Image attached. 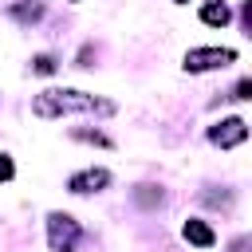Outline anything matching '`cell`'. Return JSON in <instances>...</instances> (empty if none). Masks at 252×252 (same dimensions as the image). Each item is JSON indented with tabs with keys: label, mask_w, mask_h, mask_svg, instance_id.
<instances>
[{
	"label": "cell",
	"mask_w": 252,
	"mask_h": 252,
	"mask_svg": "<svg viewBox=\"0 0 252 252\" xmlns=\"http://www.w3.org/2000/svg\"><path fill=\"white\" fill-rule=\"evenodd\" d=\"M32 110L39 118H59L67 110H102V114H110L114 106L102 102V98H94V94H83V91H43V94H35Z\"/></svg>",
	"instance_id": "1"
},
{
	"label": "cell",
	"mask_w": 252,
	"mask_h": 252,
	"mask_svg": "<svg viewBox=\"0 0 252 252\" xmlns=\"http://www.w3.org/2000/svg\"><path fill=\"white\" fill-rule=\"evenodd\" d=\"M232 59H236L232 47H197V51L185 55V67H189V71H209V67H224V63H232Z\"/></svg>",
	"instance_id": "2"
},
{
	"label": "cell",
	"mask_w": 252,
	"mask_h": 252,
	"mask_svg": "<svg viewBox=\"0 0 252 252\" xmlns=\"http://www.w3.org/2000/svg\"><path fill=\"white\" fill-rule=\"evenodd\" d=\"M75 240H79V224L71 220V217H51V248L55 252H71L75 248Z\"/></svg>",
	"instance_id": "3"
},
{
	"label": "cell",
	"mask_w": 252,
	"mask_h": 252,
	"mask_svg": "<svg viewBox=\"0 0 252 252\" xmlns=\"http://www.w3.org/2000/svg\"><path fill=\"white\" fill-rule=\"evenodd\" d=\"M244 138H248L244 118H224V122L213 130V142H217V146H236V142H244Z\"/></svg>",
	"instance_id": "4"
},
{
	"label": "cell",
	"mask_w": 252,
	"mask_h": 252,
	"mask_svg": "<svg viewBox=\"0 0 252 252\" xmlns=\"http://www.w3.org/2000/svg\"><path fill=\"white\" fill-rule=\"evenodd\" d=\"M110 181L106 169H87V173H75L71 177V193H91V189H102Z\"/></svg>",
	"instance_id": "5"
},
{
	"label": "cell",
	"mask_w": 252,
	"mask_h": 252,
	"mask_svg": "<svg viewBox=\"0 0 252 252\" xmlns=\"http://www.w3.org/2000/svg\"><path fill=\"white\" fill-rule=\"evenodd\" d=\"M201 20H205V24H213V28H220V24H228V20H232V12H228V4H224V0H209V4L201 8Z\"/></svg>",
	"instance_id": "6"
},
{
	"label": "cell",
	"mask_w": 252,
	"mask_h": 252,
	"mask_svg": "<svg viewBox=\"0 0 252 252\" xmlns=\"http://www.w3.org/2000/svg\"><path fill=\"white\" fill-rule=\"evenodd\" d=\"M185 240H193L197 248H209L217 236H213V228H209L205 220H185Z\"/></svg>",
	"instance_id": "7"
},
{
	"label": "cell",
	"mask_w": 252,
	"mask_h": 252,
	"mask_svg": "<svg viewBox=\"0 0 252 252\" xmlns=\"http://www.w3.org/2000/svg\"><path fill=\"white\" fill-rule=\"evenodd\" d=\"M35 71H39V75H51V71H55V59H51V55H39V59H35Z\"/></svg>",
	"instance_id": "8"
},
{
	"label": "cell",
	"mask_w": 252,
	"mask_h": 252,
	"mask_svg": "<svg viewBox=\"0 0 252 252\" xmlns=\"http://www.w3.org/2000/svg\"><path fill=\"white\" fill-rule=\"evenodd\" d=\"M236 98H252V83H248V79H240V87H236Z\"/></svg>",
	"instance_id": "9"
},
{
	"label": "cell",
	"mask_w": 252,
	"mask_h": 252,
	"mask_svg": "<svg viewBox=\"0 0 252 252\" xmlns=\"http://www.w3.org/2000/svg\"><path fill=\"white\" fill-rule=\"evenodd\" d=\"M8 177H12V161L0 154V181H8Z\"/></svg>",
	"instance_id": "10"
}]
</instances>
